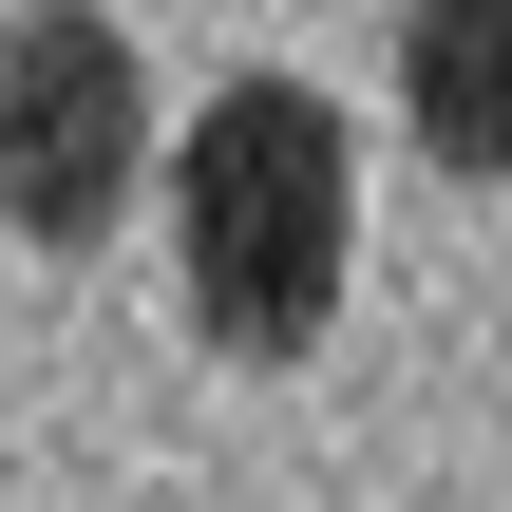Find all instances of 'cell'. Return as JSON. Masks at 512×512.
Returning a JSON list of instances; mask_svg holds the SVG:
<instances>
[{
    "label": "cell",
    "instance_id": "6da1fadb",
    "mask_svg": "<svg viewBox=\"0 0 512 512\" xmlns=\"http://www.w3.org/2000/svg\"><path fill=\"white\" fill-rule=\"evenodd\" d=\"M171 285L209 361H304L361 285V133L304 76H228L171 133Z\"/></svg>",
    "mask_w": 512,
    "mask_h": 512
},
{
    "label": "cell",
    "instance_id": "7a4b0ae2",
    "mask_svg": "<svg viewBox=\"0 0 512 512\" xmlns=\"http://www.w3.org/2000/svg\"><path fill=\"white\" fill-rule=\"evenodd\" d=\"M152 171V76H133V19L114 0H19L0 19V228L19 247H114Z\"/></svg>",
    "mask_w": 512,
    "mask_h": 512
},
{
    "label": "cell",
    "instance_id": "3957f363",
    "mask_svg": "<svg viewBox=\"0 0 512 512\" xmlns=\"http://www.w3.org/2000/svg\"><path fill=\"white\" fill-rule=\"evenodd\" d=\"M399 114L437 171L512 190V0H399Z\"/></svg>",
    "mask_w": 512,
    "mask_h": 512
}]
</instances>
